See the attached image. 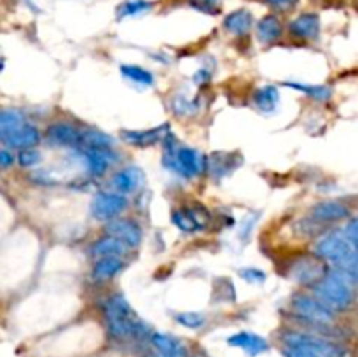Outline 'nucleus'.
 <instances>
[{
    "mask_svg": "<svg viewBox=\"0 0 358 357\" xmlns=\"http://www.w3.org/2000/svg\"><path fill=\"white\" fill-rule=\"evenodd\" d=\"M91 252H93V255H98V258H105V255L121 258V255L128 252V247L121 240H117V238L105 234V237H101L100 240H96L91 245Z\"/></svg>",
    "mask_w": 358,
    "mask_h": 357,
    "instance_id": "23",
    "label": "nucleus"
},
{
    "mask_svg": "<svg viewBox=\"0 0 358 357\" xmlns=\"http://www.w3.org/2000/svg\"><path fill=\"white\" fill-rule=\"evenodd\" d=\"M124 262L121 258H115V255H105L100 258L93 266V279L98 282H103V280L114 279L119 272L122 270Z\"/></svg>",
    "mask_w": 358,
    "mask_h": 357,
    "instance_id": "22",
    "label": "nucleus"
},
{
    "mask_svg": "<svg viewBox=\"0 0 358 357\" xmlns=\"http://www.w3.org/2000/svg\"><path fill=\"white\" fill-rule=\"evenodd\" d=\"M41 135H38V130L35 126H31L30 122H23L20 128L14 130L13 133L6 136L0 144H3L9 149H28V147H34L35 144H38Z\"/></svg>",
    "mask_w": 358,
    "mask_h": 357,
    "instance_id": "13",
    "label": "nucleus"
},
{
    "mask_svg": "<svg viewBox=\"0 0 358 357\" xmlns=\"http://www.w3.org/2000/svg\"><path fill=\"white\" fill-rule=\"evenodd\" d=\"M128 206V200L126 196L119 195V192H107V191H98L94 195L93 203H91V212L96 219L100 220H110L117 214Z\"/></svg>",
    "mask_w": 358,
    "mask_h": 357,
    "instance_id": "6",
    "label": "nucleus"
},
{
    "mask_svg": "<svg viewBox=\"0 0 358 357\" xmlns=\"http://www.w3.org/2000/svg\"><path fill=\"white\" fill-rule=\"evenodd\" d=\"M121 74L135 84H142V86H152L154 84L152 72H149V70H145L140 65H128V63H124V65H121Z\"/></svg>",
    "mask_w": 358,
    "mask_h": 357,
    "instance_id": "27",
    "label": "nucleus"
},
{
    "mask_svg": "<svg viewBox=\"0 0 358 357\" xmlns=\"http://www.w3.org/2000/svg\"><path fill=\"white\" fill-rule=\"evenodd\" d=\"M14 156L7 149H0V168L13 167Z\"/></svg>",
    "mask_w": 358,
    "mask_h": 357,
    "instance_id": "37",
    "label": "nucleus"
},
{
    "mask_svg": "<svg viewBox=\"0 0 358 357\" xmlns=\"http://www.w3.org/2000/svg\"><path fill=\"white\" fill-rule=\"evenodd\" d=\"M327 273V266L324 265L320 258H301L299 261L294 262L290 275L297 282L315 284Z\"/></svg>",
    "mask_w": 358,
    "mask_h": 357,
    "instance_id": "9",
    "label": "nucleus"
},
{
    "mask_svg": "<svg viewBox=\"0 0 358 357\" xmlns=\"http://www.w3.org/2000/svg\"><path fill=\"white\" fill-rule=\"evenodd\" d=\"M171 220L178 230L185 231V233H194L205 226L206 220L203 219L201 214L196 212L194 209H178L173 210L171 214Z\"/></svg>",
    "mask_w": 358,
    "mask_h": 357,
    "instance_id": "19",
    "label": "nucleus"
},
{
    "mask_svg": "<svg viewBox=\"0 0 358 357\" xmlns=\"http://www.w3.org/2000/svg\"><path fill=\"white\" fill-rule=\"evenodd\" d=\"M227 343H229L231 346H236V349L243 350V352L250 357L261 356V354L268 352L269 350V343L266 342V338H262V336L250 331H241L229 336V338H227Z\"/></svg>",
    "mask_w": 358,
    "mask_h": 357,
    "instance_id": "11",
    "label": "nucleus"
},
{
    "mask_svg": "<svg viewBox=\"0 0 358 357\" xmlns=\"http://www.w3.org/2000/svg\"><path fill=\"white\" fill-rule=\"evenodd\" d=\"M289 88H294L297 91H303L306 97L313 98L317 102L329 100L332 97V91L329 86H317V84H301V83H285Z\"/></svg>",
    "mask_w": 358,
    "mask_h": 357,
    "instance_id": "29",
    "label": "nucleus"
},
{
    "mask_svg": "<svg viewBox=\"0 0 358 357\" xmlns=\"http://www.w3.org/2000/svg\"><path fill=\"white\" fill-rule=\"evenodd\" d=\"M208 79H210V72H208V70H205V69H201V70H199V72L194 76V80H196V83H198V84L206 83V80H208Z\"/></svg>",
    "mask_w": 358,
    "mask_h": 357,
    "instance_id": "38",
    "label": "nucleus"
},
{
    "mask_svg": "<svg viewBox=\"0 0 358 357\" xmlns=\"http://www.w3.org/2000/svg\"><path fill=\"white\" fill-rule=\"evenodd\" d=\"M168 126H157L152 130H122V139L135 147H150L164 139Z\"/></svg>",
    "mask_w": 358,
    "mask_h": 357,
    "instance_id": "16",
    "label": "nucleus"
},
{
    "mask_svg": "<svg viewBox=\"0 0 358 357\" xmlns=\"http://www.w3.org/2000/svg\"><path fill=\"white\" fill-rule=\"evenodd\" d=\"M315 254L322 261L334 266L336 272L343 273L350 280L357 282V247L346 240L345 234L331 233L327 237H324L315 245Z\"/></svg>",
    "mask_w": 358,
    "mask_h": 357,
    "instance_id": "3",
    "label": "nucleus"
},
{
    "mask_svg": "<svg viewBox=\"0 0 358 357\" xmlns=\"http://www.w3.org/2000/svg\"><path fill=\"white\" fill-rule=\"evenodd\" d=\"M268 7H271L273 10H278V13H289V10L296 9L299 0H262Z\"/></svg>",
    "mask_w": 358,
    "mask_h": 357,
    "instance_id": "33",
    "label": "nucleus"
},
{
    "mask_svg": "<svg viewBox=\"0 0 358 357\" xmlns=\"http://www.w3.org/2000/svg\"><path fill=\"white\" fill-rule=\"evenodd\" d=\"M240 275L243 276L247 282H254V284H261L266 280V273L261 272L257 268H243L240 272Z\"/></svg>",
    "mask_w": 358,
    "mask_h": 357,
    "instance_id": "35",
    "label": "nucleus"
},
{
    "mask_svg": "<svg viewBox=\"0 0 358 357\" xmlns=\"http://www.w3.org/2000/svg\"><path fill=\"white\" fill-rule=\"evenodd\" d=\"M350 216V210L345 203L338 200H327V202L317 203L311 210V217L317 223H336V220L346 219Z\"/></svg>",
    "mask_w": 358,
    "mask_h": 357,
    "instance_id": "14",
    "label": "nucleus"
},
{
    "mask_svg": "<svg viewBox=\"0 0 358 357\" xmlns=\"http://www.w3.org/2000/svg\"><path fill=\"white\" fill-rule=\"evenodd\" d=\"M23 122H24L23 115H21L17 111H13V108L0 111V142H2L9 133H13L14 130L20 128Z\"/></svg>",
    "mask_w": 358,
    "mask_h": 357,
    "instance_id": "26",
    "label": "nucleus"
},
{
    "mask_svg": "<svg viewBox=\"0 0 358 357\" xmlns=\"http://www.w3.org/2000/svg\"><path fill=\"white\" fill-rule=\"evenodd\" d=\"M175 321L187 329H199L205 324V317L201 314H196V312H182V314H177L175 315Z\"/></svg>",
    "mask_w": 358,
    "mask_h": 357,
    "instance_id": "30",
    "label": "nucleus"
},
{
    "mask_svg": "<svg viewBox=\"0 0 358 357\" xmlns=\"http://www.w3.org/2000/svg\"><path fill=\"white\" fill-rule=\"evenodd\" d=\"M79 147H87V149H112V139L98 130H84L79 136Z\"/></svg>",
    "mask_w": 358,
    "mask_h": 357,
    "instance_id": "25",
    "label": "nucleus"
},
{
    "mask_svg": "<svg viewBox=\"0 0 358 357\" xmlns=\"http://www.w3.org/2000/svg\"><path fill=\"white\" fill-rule=\"evenodd\" d=\"M189 6L194 7L199 13L213 14L217 13V6H219V0H189Z\"/></svg>",
    "mask_w": 358,
    "mask_h": 357,
    "instance_id": "34",
    "label": "nucleus"
},
{
    "mask_svg": "<svg viewBox=\"0 0 358 357\" xmlns=\"http://www.w3.org/2000/svg\"><path fill=\"white\" fill-rule=\"evenodd\" d=\"M80 132L69 122H55L48 128V140L63 147L79 146Z\"/></svg>",
    "mask_w": 358,
    "mask_h": 357,
    "instance_id": "17",
    "label": "nucleus"
},
{
    "mask_svg": "<svg viewBox=\"0 0 358 357\" xmlns=\"http://www.w3.org/2000/svg\"><path fill=\"white\" fill-rule=\"evenodd\" d=\"M343 234H345V238L350 241V244H353L357 247V241H358L357 219H350L348 220V224H346L345 230H343Z\"/></svg>",
    "mask_w": 358,
    "mask_h": 357,
    "instance_id": "36",
    "label": "nucleus"
},
{
    "mask_svg": "<svg viewBox=\"0 0 358 357\" xmlns=\"http://www.w3.org/2000/svg\"><path fill=\"white\" fill-rule=\"evenodd\" d=\"M152 6L154 4L149 2V0H126L117 7V18L122 20V18L140 16V14L152 9Z\"/></svg>",
    "mask_w": 358,
    "mask_h": 357,
    "instance_id": "28",
    "label": "nucleus"
},
{
    "mask_svg": "<svg viewBox=\"0 0 358 357\" xmlns=\"http://www.w3.org/2000/svg\"><path fill=\"white\" fill-rule=\"evenodd\" d=\"M110 237L121 240L126 247H136L142 241V227L131 219H112L105 226Z\"/></svg>",
    "mask_w": 358,
    "mask_h": 357,
    "instance_id": "8",
    "label": "nucleus"
},
{
    "mask_svg": "<svg viewBox=\"0 0 358 357\" xmlns=\"http://www.w3.org/2000/svg\"><path fill=\"white\" fill-rule=\"evenodd\" d=\"M79 154L86 164L87 172L91 175H101L108 168L110 161L114 160V150H101V149H87V147H79Z\"/></svg>",
    "mask_w": 358,
    "mask_h": 357,
    "instance_id": "15",
    "label": "nucleus"
},
{
    "mask_svg": "<svg viewBox=\"0 0 358 357\" xmlns=\"http://www.w3.org/2000/svg\"><path fill=\"white\" fill-rule=\"evenodd\" d=\"M282 345L285 357H346L345 346L310 332H283Z\"/></svg>",
    "mask_w": 358,
    "mask_h": 357,
    "instance_id": "2",
    "label": "nucleus"
},
{
    "mask_svg": "<svg viewBox=\"0 0 358 357\" xmlns=\"http://www.w3.org/2000/svg\"><path fill=\"white\" fill-rule=\"evenodd\" d=\"M234 156L233 153H212L205 158V168H208L210 175L215 178L224 177L234 168Z\"/></svg>",
    "mask_w": 358,
    "mask_h": 357,
    "instance_id": "20",
    "label": "nucleus"
},
{
    "mask_svg": "<svg viewBox=\"0 0 358 357\" xmlns=\"http://www.w3.org/2000/svg\"><path fill=\"white\" fill-rule=\"evenodd\" d=\"M152 352L145 357H187L189 350L180 340L166 332H150L149 336Z\"/></svg>",
    "mask_w": 358,
    "mask_h": 357,
    "instance_id": "7",
    "label": "nucleus"
},
{
    "mask_svg": "<svg viewBox=\"0 0 358 357\" xmlns=\"http://www.w3.org/2000/svg\"><path fill=\"white\" fill-rule=\"evenodd\" d=\"M290 304H292V312L296 314V317L313 328H327L334 322V312L329 310L325 304H322L317 298L310 296V294H296Z\"/></svg>",
    "mask_w": 358,
    "mask_h": 357,
    "instance_id": "5",
    "label": "nucleus"
},
{
    "mask_svg": "<svg viewBox=\"0 0 358 357\" xmlns=\"http://www.w3.org/2000/svg\"><path fill=\"white\" fill-rule=\"evenodd\" d=\"M171 108H173L175 114L178 115H189L198 108V104L196 102H191L185 97H175L173 102H171Z\"/></svg>",
    "mask_w": 358,
    "mask_h": 357,
    "instance_id": "31",
    "label": "nucleus"
},
{
    "mask_svg": "<svg viewBox=\"0 0 358 357\" xmlns=\"http://www.w3.org/2000/svg\"><path fill=\"white\" fill-rule=\"evenodd\" d=\"M41 160V154L35 149L28 147V149H21L20 154H17V163L20 167H34V164L38 163Z\"/></svg>",
    "mask_w": 358,
    "mask_h": 357,
    "instance_id": "32",
    "label": "nucleus"
},
{
    "mask_svg": "<svg viewBox=\"0 0 358 357\" xmlns=\"http://www.w3.org/2000/svg\"><path fill=\"white\" fill-rule=\"evenodd\" d=\"M257 30V38L264 44H269V42H276L283 34L282 21L278 20V16L275 14H266L264 18H261V21L255 27Z\"/></svg>",
    "mask_w": 358,
    "mask_h": 357,
    "instance_id": "21",
    "label": "nucleus"
},
{
    "mask_svg": "<svg viewBox=\"0 0 358 357\" xmlns=\"http://www.w3.org/2000/svg\"><path fill=\"white\" fill-rule=\"evenodd\" d=\"M280 93L275 86H262L254 93V104L261 112H273L278 107Z\"/></svg>",
    "mask_w": 358,
    "mask_h": 357,
    "instance_id": "24",
    "label": "nucleus"
},
{
    "mask_svg": "<svg viewBox=\"0 0 358 357\" xmlns=\"http://www.w3.org/2000/svg\"><path fill=\"white\" fill-rule=\"evenodd\" d=\"M103 315L107 331L112 340L121 343L142 342L149 338V326L133 312L122 294H112L103 303Z\"/></svg>",
    "mask_w": 358,
    "mask_h": 357,
    "instance_id": "1",
    "label": "nucleus"
},
{
    "mask_svg": "<svg viewBox=\"0 0 358 357\" xmlns=\"http://www.w3.org/2000/svg\"><path fill=\"white\" fill-rule=\"evenodd\" d=\"M142 182H143V174H142V170L136 167L122 168V170H119L117 174L112 175V178H110L112 189L122 196L136 191Z\"/></svg>",
    "mask_w": 358,
    "mask_h": 357,
    "instance_id": "12",
    "label": "nucleus"
},
{
    "mask_svg": "<svg viewBox=\"0 0 358 357\" xmlns=\"http://www.w3.org/2000/svg\"><path fill=\"white\" fill-rule=\"evenodd\" d=\"M289 31L296 38L313 41L320 34V16L317 13L299 14L289 23Z\"/></svg>",
    "mask_w": 358,
    "mask_h": 357,
    "instance_id": "10",
    "label": "nucleus"
},
{
    "mask_svg": "<svg viewBox=\"0 0 358 357\" xmlns=\"http://www.w3.org/2000/svg\"><path fill=\"white\" fill-rule=\"evenodd\" d=\"M353 280L345 276L343 273L327 272L318 282L313 284V293L322 304L332 312H345L353 304L355 294H353Z\"/></svg>",
    "mask_w": 358,
    "mask_h": 357,
    "instance_id": "4",
    "label": "nucleus"
},
{
    "mask_svg": "<svg viewBox=\"0 0 358 357\" xmlns=\"http://www.w3.org/2000/svg\"><path fill=\"white\" fill-rule=\"evenodd\" d=\"M222 24L224 30L229 31L231 35L241 37V35H247L250 31L252 24H254V16L248 9H236L224 18Z\"/></svg>",
    "mask_w": 358,
    "mask_h": 357,
    "instance_id": "18",
    "label": "nucleus"
}]
</instances>
